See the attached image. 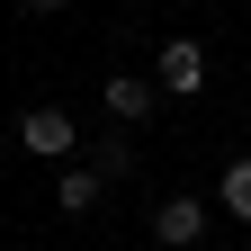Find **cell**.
Listing matches in <instances>:
<instances>
[{"label": "cell", "mask_w": 251, "mask_h": 251, "mask_svg": "<svg viewBox=\"0 0 251 251\" xmlns=\"http://www.w3.org/2000/svg\"><path fill=\"white\" fill-rule=\"evenodd\" d=\"M18 144L36 152V162H72V152H81V126H72V108H27L18 117Z\"/></svg>", "instance_id": "obj_1"}, {"label": "cell", "mask_w": 251, "mask_h": 251, "mask_svg": "<svg viewBox=\"0 0 251 251\" xmlns=\"http://www.w3.org/2000/svg\"><path fill=\"white\" fill-rule=\"evenodd\" d=\"M152 90H162V99H198L206 90V45L198 36H171L162 63H152Z\"/></svg>", "instance_id": "obj_2"}, {"label": "cell", "mask_w": 251, "mask_h": 251, "mask_svg": "<svg viewBox=\"0 0 251 251\" xmlns=\"http://www.w3.org/2000/svg\"><path fill=\"white\" fill-rule=\"evenodd\" d=\"M152 233H162L171 251H198L206 242V198H162L152 206Z\"/></svg>", "instance_id": "obj_3"}, {"label": "cell", "mask_w": 251, "mask_h": 251, "mask_svg": "<svg viewBox=\"0 0 251 251\" xmlns=\"http://www.w3.org/2000/svg\"><path fill=\"white\" fill-rule=\"evenodd\" d=\"M99 108H108L117 126H144L152 108H162V90H152V81H135V72H117V81L99 90Z\"/></svg>", "instance_id": "obj_4"}, {"label": "cell", "mask_w": 251, "mask_h": 251, "mask_svg": "<svg viewBox=\"0 0 251 251\" xmlns=\"http://www.w3.org/2000/svg\"><path fill=\"white\" fill-rule=\"evenodd\" d=\"M99 198H108V179L90 171V162H72V171L54 179V206H63V215H90V206H99Z\"/></svg>", "instance_id": "obj_5"}, {"label": "cell", "mask_w": 251, "mask_h": 251, "mask_svg": "<svg viewBox=\"0 0 251 251\" xmlns=\"http://www.w3.org/2000/svg\"><path fill=\"white\" fill-rule=\"evenodd\" d=\"M215 206H225L233 225H251V152H242V162H225V179H215Z\"/></svg>", "instance_id": "obj_6"}, {"label": "cell", "mask_w": 251, "mask_h": 251, "mask_svg": "<svg viewBox=\"0 0 251 251\" xmlns=\"http://www.w3.org/2000/svg\"><path fill=\"white\" fill-rule=\"evenodd\" d=\"M90 171H99V179L117 188L126 171H135V144H126V135H99V144H90Z\"/></svg>", "instance_id": "obj_7"}, {"label": "cell", "mask_w": 251, "mask_h": 251, "mask_svg": "<svg viewBox=\"0 0 251 251\" xmlns=\"http://www.w3.org/2000/svg\"><path fill=\"white\" fill-rule=\"evenodd\" d=\"M27 9H72V0H27Z\"/></svg>", "instance_id": "obj_8"}, {"label": "cell", "mask_w": 251, "mask_h": 251, "mask_svg": "<svg viewBox=\"0 0 251 251\" xmlns=\"http://www.w3.org/2000/svg\"><path fill=\"white\" fill-rule=\"evenodd\" d=\"M171 9H179V0H171Z\"/></svg>", "instance_id": "obj_9"}]
</instances>
